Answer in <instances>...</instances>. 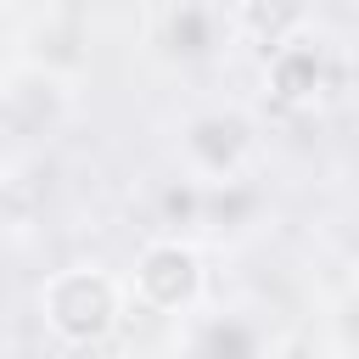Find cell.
<instances>
[{"label":"cell","mask_w":359,"mask_h":359,"mask_svg":"<svg viewBox=\"0 0 359 359\" xmlns=\"http://www.w3.org/2000/svg\"><path fill=\"white\" fill-rule=\"evenodd\" d=\"M202 359H264V337H258V325L224 314V320L208 325V337H202Z\"/></svg>","instance_id":"8992f818"},{"label":"cell","mask_w":359,"mask_h":359,"mask_svg":"<svg viewBox=\"0 0 359 359\" xmlns=\"http://www.w3.org/2000/svg\"><path fill=\"white\" fill-rule=\"evenodd\" d=\"M123 292L151 314H191L202 303V292H208L202 252L191 241H180V236H151L135 252V269H129Z\"/></svg>","instance_id":"7a4b0ae2"},{"label":"cell","mask_w":359,"mask_h":359,"mask_svg":"<svg viewBox=\"0 0 359 359\" xmlns=\"http://www.w3.org/2000/svg\"><path fill=\"white\" fill-rule=\"evenodd\" d=\"M180 146H185V163L202 185H230L241 174L247 151H252V129H247L241 112H202V118L185 123Z\"/></svg>","instance_id":"277c9868"},{"label":"cell","mask_w":359,"mask_h":359,"mask_svg":"<svg viewBox=\"0 0 359 359\" xmlns=\"http://www.w3.org/2000/svg\"><path fill=\"white\" fill-rule=\"evenodd\" d=\"M123 280L101 264H62L39 286V320L62 348H101L123 325Z\"/></svg>","instance_id":"6da1fadb"},{"label":"cell","mask_w":359,"mask_h":359,"mask_svg":"<svg viewBox=\"0 0 359 359\" xmlns=\"http://www.w3.org/2000/svg\"><path fill=\"white\" fill-rule=\"evenodd\" d=\"M157 28H163V50L168 56H202L219 45V28H224V11L213 6H174V11H157Z\"/></svg>","instance_id":"5b68a950"},{"label":"cell","mask_w":359,"mask_h":359,"mask_svg":"<svg viewBox=\"0 0 359 359\" xmlns=\"http://www.w3.org/2000/svg\"><path fill=\"white\" fill-rule=\"evenodd\" d=\"M331 90H337V67H331L325 39H314V34L297 28V34H286V39L264 56V95H269L275 107L309 112V107H320Z\"/></svg>","instance_id":"3957f363"}]
</instances>
